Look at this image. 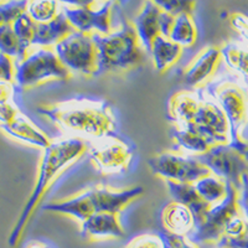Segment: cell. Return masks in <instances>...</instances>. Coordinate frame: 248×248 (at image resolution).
Masks as SVG:
<instances>
[{
	"mask_svg": "<svg viewBox=\"0 0 248 248\" xmlns=\"http://www.w3.org/2000/svg\"><path fill=\"white\" fill-rule=\"evenodd\" d=\"M37 113L45 116L61 129L93 138L114 136L116 119L105 102L87 98L67 99L40 105Z\"/></svg>",
	"mask_w": 248,
	"mask_h": 248,
	"instance_id": "obj_1",
	"label": "cell"
},
{
	"mask_svg": "<svg viewBox=\"0 0 248 248\" xmlns=\"http://www.w3.org/2000/svg\"><path fill=\"white\" fill-rule=\"evenodd\" d=\"M87 144L77 138L59 140L46 148L41 163H40L39 175H37L34 190L31 192L30 198L20 215L14 230L9 237V245L12 247H15L17 245L30 217L32 216L37 205L40 203L41 199L45 196L46 191L50 189L52 183L70 167L71 164L76 163L82 155L87 152Z\"/></svg>",
	"mask_w": 248,
	"mask_h": 248,
	"instance_id": "obj_2",
	"label": "cell"
},
{
	"mask_svg": "<svg viewBox=\"0 0 248 248\" xmlns=\"http://www.w3.org/2000/svg\"><path fill=\"white\" fill-rule=\"evenodd\" d=\"M98 50V75L122 74L136 70L144 61L143 44L136 26L128 19L122 29L108 36L92 34Z\"/></svg>",
	"mask_w": 248,
	"mask_h": 248,
	"instance_id": "obj_3",
	"label": "cell"
},
{
	"mask_svg": "<svg viewBox=\"0 0 248 248\" xmlns=\"http://www.w3.org/2000/svg\"><path fill=\"white\" fill-rule=\"evenodd\" d=\"M143 194L144 189L141 186L127 190H112L106 186H96L68 200L47 203L44 209L70 215L83 222L99 212L121 214L130 202L137 200Z\"/></svg>",
	"mask_w": 248,
	"mask_h": 248,
	"instance_id": "obj_4",
	"label": "cell"
},
{
	"mask_svg": "<svg viewBox=\"0 0 248 248\" xmlns=\"http://www.w3.org/2000/svg\"><path fill=\"white\" fill-rule=\"evenodd\" d=\"M210 93L221 107L230 124L231 145L245 154L248 144L242 140V130L248 122V90L232 79H225L212 85Z\"/></svg>",
	"mask_w": 248,
	"mask_h": 248,
	"instance_id": "obj_5",
	"label": "cell"
},
{
	"mask_svg": "<svg viewBox=\"0 0 248 248\" xmlns=\"http://www.w3.org/2000/svg\"><path fill=\"white\" fill-rule=\"evenodd\" d=\"M74 74L62 65L56 52L40 48L26 57L15 70V81L23 90L36 87L50 79L70 81Z\"/></svg>",
	"mask_w": 248,
	"mask_h": 248,
	"instance_id": "obj_6",
	"label": "cell"
},
{
	"mask_svg": "<svg viewBox=\"0 0 248 248\" xmlns=\"http://www.w3.org/2000/svg\"><path fill=\"white\" fill-rule=\"evenodd\" d=\"M227 184V196L220 203L212 206L205 220L187 236L192 245H215L223 236L226 226L237 215L245 214L240 203V191L232 184Z\"/></svg>",
	"mask_w": 248,
	"mask_h": 248,
	"instance_id": "obj_7",
	"label": "cell"
},
{
	"mask_svg": "<svg viewBox=\"0 0 248 248\" xmlns=\"http://www.w3.org/2000/svg\"><path fill=\"white\" fill-rule=\"evenodd\" d=\"M62 65L86 77L98 75V50L92 34L76 31L55 46Z\"/></svg>",
	"mask_w": 248,
	"mask_h": 248,
	"instance_id": "obj_8",
	"label": "cell"
},
{
	"mask_svg": "<svg viewBox=\"0 0 248 248\" xmlns=\"http://www.w3.org/2000/svg\"><path fill=\"white\" fill-rule=\"evenodd\" d=\"M195 158L209 168L215 176L232 184L237 190L241 189L243 176L248 174V160L245 154L231 144L215 145L209 152Z\"/></svg>",
	"mask_w": 248,
	"mask_h": 248,
	"instance_id": "obj_9",
	"label": "cell"
},
{
	"mask_svg": "<svg viewBox=\"0 0 248 248\" xmlns=\"http://www.w3.org/2000/svg\"><path fill=\"white\" fill-rule=\"evenodd\" d=\"M148 165L153 174L180 184H195L212 175L211 170L196 158H185L169 152L152 156L148 160Z\"/></svg>",
	"mask_w": 248,
	"mask_h": 248,
	"instance_id": "obj_10",
	"label": "cell"
},
{
	"mask_svg": "<svg viewBox=\"0 0 248 248\" xmlns=\"http://www.w3.org/2000/svg\"><path fill=\"white\" fill-rule=\"evenodd\" d=\"M91 161L103 174L125 172L133 160L130 144L116 136L99 138L91 147Z\"/></svg>",
	"mask_w": 248,
	"mask_h": 248,
	"instance_id": "obj_11",
	"label": "cell"
},
{
	"mask_svg": "<svg viewBox=\"0 0 248 248\" xmlns=\"http://www.w3.org/2000/svg\"><path fill=\"white\" fill-rule=\"evenodd\" d=\"M114 3L107 1L101 8L93 9V3L68 5L63 4V14L66 15L70 24L79 32L92 34L93 30H97L103 36L110 35V19Z\"/></svg>",
	"mask_w": 248,
	"mask_h": 248,
	"instance_id": "obj_12",
	"label": "cell"
},
{
	"mask_svg": "<svg viewBox=\"0 0 248 248\" xmlns=\"http://www.w3.org/2000/svg\"><path fill=\"white\" fill-rule=\"evenodd\" d=\"M187 125L200 132L215 145L230 144V124L227 117L216 102L202 99L194 122Z\"/></svg>",
	"mask_w": 248,
	"mask_h": 248,
	"instance_id": "obj_13",
	"label": "cell"
},
{
	"mask_svg": "<svg viewBox=\"0 0 248 248\" xmlns=\"http://www.w3.org/2000/svg\"><path fill=\"white\" fill-rule=\"evenodd\" d=\"M222 55L218 46H207L184 70L181 78L186 86L201 88L214 77L220 66Z\"/></svg>",
	"mask_w": 248,
	"mask_h": 248,
	"instance_id": "obj_14",
	"label": "cell"
},
{
	"mask_svg": "<svg viewBox=\"0 0 248 248\" xmlns=\"http://www.w3.org/2000/svg\"><path fill=\"white\" fill-rule=\"evenodd\" d=\"M163 9L155 1H145L140 13L132 20L141 44L150 52L154 40L161 35Z\"/></svg>",
	"mask_w": 248,
	"mask_h": 248,
	"instance_id": "obj_15",
	"label": "cell"
},
{
	"mask_svg": "<svg viewBox=\"0 0 248 248\" xmlns=\"http://www.w3.org/2000/svg\"><path fill=\"white\" fill-rule=\"evenodd\" d=\"M165 183H167L169 194L171 195L174 201L183 203L192 212L195 220V229L199 227L203 222L206 215L212 209L214 205L203 200L192 184H180L170 180H165Z\"/></svg>",
	"mask_w": 248,
	"mask_h": 248,
	"instance_id": "obj_16",
	"label": "cell"
},
{
	"mask_svg": "<svg viewBox=\"0 0 248 248\" xmlns=\"http://www.w3.org/2000/svg\"><path fill=\"white\" fill-rule=\"evenodd\" d=\"M160 218L163 227L169 233L187 237L195 230L194 215L178 201L172 200L164 206Z\"/></svg>",
	"mask_w": 248,
	"mask_h": 248,
	"instance_id": "obj_17",
	"label": "cell"
},
{
	"mask_svg": "<svg viewBox=\"0 0 248 248\" xmlns=\"http://www.w3.org/2000/svg\"><path fill=\"white\" fill-rule=\"evenodd\" d=\"M125 234L121 223L119 214L99 212L82 222L81 236L86 238H105V237H123Z\"/></svg>",
	"mask_w": 248,
	"mask_h": 248,
	"instance_id": "obj_18",
	"label": "cell"
},
{
	"mask_svg": "<svg viewBox=\"0 0 248 248\" xmlns=\"http://www.w3.org/2000/svg\"><path fill=\"white\" fill-rule=\"evenodd\" d=\"M202 99L196 92L183 90L175 92L169 98L168 114L172 121L178 122L179 127H185L192 123L196 117Z\"/></svg>",
	"mask_w": 248,
	"mask_h": 248,
	"instance_id": "obj_19",
	"label": "cell"
},
{
	"mask_svg": "<svg viewBox=\"0 0 248 248\" xmlns=\"http://www.w3.org/2000/svg\"><path fill=\"white\" fill-rule=\"evenodd\" d=\"M76 31V29L71 25L66 15L61 10L60 14L50 23L36 24L32 44L41 46H56L62 40H65Z\"/></svg>",
	"mask_w": 248,
	"mask_h": 248,
	"instance_id": "obj_20",
	"label": "cell"
},
{
	"mask_svg": "<svg viewBox=\"0 0 248 248\" xmlns=\"http://www.w3.org/2000/svg\"><path fill=\"white\" fill-rule=\"evenodd\" d=\"M1 129L8 133L9 136L32 144V145H36L39 148H43V149H46L52 144L45 133L35 127L25 116L20 114V113L12 123L1 125Z\"/></svg>",
	"mask_w": 248,
	"mask_h": 248,
	"instance_id": "obj_21",
	"label": "cell"
},
{
	"mask_svg": "<svg viewBox=\"0 0 248 248\" xmlns=\"http://www.w3.org/2000/svg\"><path fill=\"white\" fill-rule=\"evenodd\" d=\"M150 54L156 71L159 74H165L179 61L183 55V47L160 35L154 40Z\"/></svg>",
	"mask_w": 248,
	"mask_h": 248,
	"instance_id": "obj_22",
	"label": "cell"
},
{
	"mask_svg": "<svg viewBox=\"0 0 248 248\" xmlns=\"http://www.w3.org/2000/svg\"><path fill=\"white\" fill-rule=\"evenodd\" d=\"M171 134L174 140L181 148H185L191 153H196L198 155L205 154L212 147H215V144L211 140L205 138L200 132H198L191 125L172 128Z\"/></svg>",
	"mask_w": 248,
	"mask_h": 248,
	"instance_id": "obj_23",
	"label": "cell"
},
{
	"mask_svg": "<svg viewBox=\"0 0 248 248\" xmlns=\"http://www.w3.org/2000/svg\"><path fill=\"white\" fill-rule=\"evenodd\" d=\"M198 35V28L195 25L192 15L183 14L175 17L169 40L181 47H190L195 45Z\"/></svg>",
	"mask_w": 248,
	"mask_h": 248,
	"instance_id": "obj_24",
	"label": "cell"
},
{
	"mask_svg": "<svg viewBox=\"0 0 248 248\" xmlns=\"http://www.w3.org/2000/svg\"><path fill=\"white\" fill-rule=\"evenodd\" d=\"M195 189L209 203H220L227 196V184L214 174L195 183Z\"/></svg>",
	"mask_w": 248,
	"mask_h": 248,
	"instance_id": "obj_25",
	"label": "cell"
},
{
	"mask_svg": "<svg viewBox=\"0 0 248 248\" xmlns=\"http://www.w3.org/2000/svg\"><path fill=\"white\" fill-rule=\"evenodd\" d=\"M221 55L230 68L240 72L248 79V48L234 43H229L221 47Z\"/></svg>",
	"mask_w": 248,
	"mask_h": 248,
	"instance_id": "obj_26",
	"label": "cell"
},
{
	"mask_svg": "<svg viewBox=\"0 0 248 248\" xmlns=\"http://www.w3.org/2000/svg\"><path fill=\"white\" fill-rule=\"evenodd\" d=\"M0 54L16 57L20 62H23L29 56L24 52L13 25L0 26Z\"/></svg>",
	"mask_w": 248,
	"mask_h": 248,
	"instance_id": "obj_27",
	"label": "cell"
},
{
	"mask_svg": "<svg viewBox=\"0 0 248 248\" xmlns=\"http://www.w3.org/2000/svg\"><path fill=\"white\" fill-rule=\"evenodd\" d=\"M13 29H14L20 44H21L24 52L28 55L29 47H30V45H32V41H34L36 23L31 19V16L26 12L25 14H23L15 20V23L13 24Z\"/></svg>",
	"mask_w": 248,
	"mask_h": 248,
	"instance_id": "obj_28",
	"label": "cell"
},
{
	"mask_svg": "<svg viewBox=\"0 0 248 248\" xmlns=\"http://www.w3.org/2000/svg\"><path fill=\"white\" fill-rule=\"evenodd\" d=\"M60 12L57 1H32L28 6V14L36 24L50 23Z\"/></svg>",
	"mask_w": 248,
	"mask_h": 248,
	"instance_id": "obj_29",
	"label": "cell"
},
{
	"mask_svg": "<svg viewBox=\"0 0 248 248\" xmlns=\"http://www.w3.org/2000/svg\"><path fill=\"white\" fill-rule=\"evenodd\" d=\"M28 1L0 3V26L13 25L15 20L28 12Z\"/></svg>",
	"mask_w": 248,
	"mask_h": 248,
	"instance_id": "obj_30",
	"label": "cell"
},
{
	"mask_svg": "<svg viewBox=\"0 0 248 248\" xmlns=\"http://www.w3.org/2000/svg\"><path fill=\"white\" fill-rule=\"evenodd\" d=\"M155 3L158 4L164 12L174 17L183 14L192 15V12L196 6V3L191 0H156Z\"/></svg>",
	"mask_w": 248,
	"mask_h": 248,
	"instance_id": "obj_31",
	"label": "cell"
},
{
	"mask_svg": "<svg viewBox=\"0 0 248 248\" xmlns=\"http://www.w3.org/2000/svg\"><path fill=\"white\" fill-rule=\"evenodd\" d=\"M124 248H164L158 234H140L134 237Z\"/></svg>",
	"mask_w": 248,
	"mask_h": 248,
	"instance_id": "obj_32",
	"label": "cell"
},
{
	"mask_svg": "<svg viewBox=\"0 0 248 248\" xmlns=\"http://www.w3.org/2000/svg\"><path fill=\"white\" fill-rule=\"evenodd\" d=\"M156 234L160 237L164 248H198L195 247L191 242H189L187 238H185L184 236L172 234L167 231L158 232Z\"/></svg>",
	"mask_w": 248,
	"mask_h": 248,
	"instance_id": "obj_33",
	"label": "cell"
},
{
	"mask_svg": "<svg viewBox=\"0 0 248 248\" xmlns=\"http://www.w3.org/2000/svg\"><path fill=\"white\" fill-rule=\"evenodd\" d=\"M230 24L248 44V15L242 13H232L230 15Z\"/></svg>",
	"mask_w": 248,
	"mask_h": 248,
	"instance_id": "obj_34",
	"label": "cell"
},
{
	"mask_svg": "<svg viewBox=\"0 0 248 248\" xmlns=\"http://www.w3.org/2000/svg\"><path fill=\"white\" fill-rule=\"evenodd\" d=\"M0 79H8V81L15 79V68L12 57L4 54H0Z\"/></svg>",
	"mask_w": 248,
	"mask_h": 248,
	"instance_id": "obj_35",
	"label": "cell"
},
{
	"mask_svg": "<svg viewBox=\"0 0 248 248\" xmlns=\"http://www.w3.org/2000/svg\"><path fill=\"white\" fill-rule=\"evenodd\" d=\"M15 94V86L13 81L0 79V105L10 103Z\"/></svg>",
	"mask_w": 248,
	"mask_h": 248,
	"instance_id": "obj_36",
	"label": "cell"
},
{
	"mask_svg": "<svg viewBox=\"0 0 248 248\" xmlns=\"http://www.w3.org/2000/svg\"><path fill=\"white\" fill-rule=\"evenodd\" d=\"M17 116H19V112L12 103H1L0 105V122H1V125L12 123Z\"/></svg>",
	"mask_w": 248,
	"mask_h": 248,
	"instance_id": "obj_37",
	"label": "cell"
},
{
	"mask_svg": "<svg viewBox=\"0 0 248 248\" xmlns=\"http://www.w3.org/2000/svg\"><path fill=\"white\" fill-rule=\"evenodd\" d=\"M238 191H240L241 207H242L243 212H245L248 220V174L243 176L242 186H241V189Z\"/></svg>",
	"mask_w": 248,
	"mask_h": 248,
	"instance_id": "obj_38",
	"label": "cell"
},
{
	"mask_svg": "<svg viewBox=\"0 0 248 248\" xmlns=\"http://www.w3.org/2000/svg\"><path fill=\"white\" fill-rule=\"evenodd\" d=\"M25 248H52L47 243L43 242V241H32V242L28 243Z\"/></svg>",
	"mask_w": 248,
	"mask_h": 248,
	"instance_id": "obj_39",
	"label": "cell"
},
{
	"mask_svg": "<svg viewBox=\"0 0 248 248\" xmlns=\"http://www.w3.org/2000/svg\"><path fill=\"white\" fill-rule=\"evenodd\" d=\"M245 158H246V159H247V160H248V149H247V152H246V153H245Z\"/></svg>",
	"mask_w": 248,
	"mask_h": 248,
	"instance_id": "obj_40",
	"label": "cell"
},
{
	"mask_svg": "<svg viewBox=\"0 0 248 248\" xmlns=\"http://www.w3.org/2000/svg\"><path fill=\"white\" fill-rule=\"evenodd\" d=\"M247 48H248V44H247Z\"/></svg>",
	"mask_w": 248,
	"mask_h": 248,
	"instance_id": "obj_41",
	"label": "cell"
}]
</instances>
